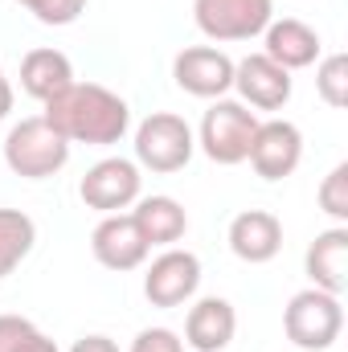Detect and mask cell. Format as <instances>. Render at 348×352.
Listing matches in <instances>:
<instances>
[{"mask_svg": "<svg viewBox=\"0 0 348 352\" xmlns=\"http://www.w3.org/2000/svg\"><path fill=\"white\" fill-rule=\"evenodd\" d=\"M41 115L66 144H90V148H111L131 127L127 98H119L115 90L98 82H70L45 102Z\"/></svg>", "mask_w": 348, "mask_h": 352, "instance_id": "obj_1", "label": "cell"}, {"mask_svg": "<svg viewBox=\"0 0 348 352\" xmlns=\"http://www.w3.org/2000/svg\"><path fill=\"white\" fill-rule=\"evenodd\" d=\"M4 164L25 180H50L70 164V144L45 123V115H29L4 135Z\"/></svg>", "mask_w": 348, "mask_h": 352, "instance_id": "obj_2", "label": "cell"}, {"mask_svg": "<svg viewBox=\"0 0 348 352\" xmlns=\"http://www.w3.org/2000/svg\"><path fill=\"white\" fill-rule=\"evenodd\" d=\"M259 123L262 119L246 107V102H238V98H213L209 111H205V119H201L197 148H201L213 164H221V168L246 164Z\"/></svg>", "mask_w": 348, "mask_h": 352, "instance_id": "obj_3", "label": "cell"}, {"mask_svg": "<svg viewBox=\"0 0 348 352\" xmlns=\"http://www.w3.org/2000/svg\"><path fill=\"white\" fill-rule=\"evenodd\" d=\"M283 332L295 349L303 352H328L340 332H345V307L340 295H328L320 287H307L299 295H291V303L283 307Z\"/></svg>", "mask_w": 348, "mask_h": 352, "instance_id": "obj_4", "label": "cell"}, {"mask_svg": "<svg viewBox=\"0 0 348 352\" xmlns=\"http://www.w3.org/2000/svg\"><path fill=\"white\" fill-rule=\"evenodd\" d=\"M193 152H197V135L173 111H152L135 127V164L148 173H180L193 160Z\"/></svg>", "mask_w": 348, "mask_h": 352, "instance_id": "obj_5", "label": "cell"}, {"mask_svg": "<svg viewBox=\"0 0 348 352\" xmlns=\"http://www.w3.org/2000/svg\"><path fill=\"white\" fill-rule=\"evenodd\" d=\"M193 21L209 41H250L274 21V0H193Z\"/></svg>", "mask_w": 348, "mask_h": 352, "instance_id": "obj_6", "label": "cell"}, {"mask_svg": "<svg viewBox=\"0 0 348 352\" xmlns=\"http://www.w3.org/2000/svg\"><path fill=\"white\" fill-rule=\"evenodd\" d=\"M140 188H144V176L140 164L127 160V156H107L98 164H90L87 176L78 180V197L83 205L94 213H119V209H131L140 201Z\"/></svg>", "mask_w": 348, "mask_h": 352, "instance_id": "obj_7", "label": "cell"}, {"mask_svg": "<svg viewBox=\"0 0 348 352\" xmlns=\"http://www.w3.org/2000/svg\"><path fill=\"white\" fill-rule=\"evenodd\" d=\"M173 78L193 98H226L234 90V58L217 45H188L173 58Z\"/></svg>", "mask_w": 348, "mask_h": 352, "instance_id": "obj_8", "label": "cell"}, {"mask_svg": "<svg viewBox=\"0 0 348 352\" xmlns=\"http://www.w3.org/2000/svg\"><path fill=\"white\" fill-rule=\"evenodd\" d=\"M197 287H201V258L176 246H168L160 258H152L144 274V295L152 307H180L197 295Z\"/></svg>", "mask_w": 348, "mask_h": 352, "instance_id": "obj_9", "label": "cell"}, {"mask_svg": "<svg viewBox=\"0 0 348 352\" xmlns=\"http://www.w3.org/2000/svg\"><path fill=\"white\" fill-rule=\"evenodd\" d=\"M246 160L262 180H287L303 160V131L291 119H266L254 131V144H250Z\"/></svg>", "mask_w": 348, "mask_h": 352, "instance_id": "obj_10", "label": "cell"}, {"mask_svg": "<svg viewBox=\"0 0 348 352\" xmlns=\"http://www.w3.org/2000/svg\"><path fill=\"white\" fill-rule=\"evenodd\" d=\"M90 254H94L98 266L123 274V270H140V266L148 263L152 246L144 242V234L131 221V213H107L94 226V234H90Z\"/></svg>", "mask_w": 348, "mask_h": 352, "instance_id": "obj_11", "label": "cell"}, {"mask_svg": "<svg viewBox=\"0 0 348 352\" xmlns=\"http://www.w3.org/2000/svg\"><path fill=\"white\" fill-rule=\"evenodd\" d=\"M291 70H283L279 62H270L266 54H250L242 62H234V90L238 102L254 107V111H283L291 102Z\"/></svg>", "mask_w": 348, "mask_h": 352, "instance_id": "obj_12", "label": "cell"}, {"mask_svg": "<svg viewBox=\"0 0 348 352\" xmlns=\"http://www.w3.org/2000/svg\"><path fill=\"white\" fill-rule=\"evenodd\" d=\"M238 332V311L221 295H205L188 307L184 316V349L193 352H221L234 344Z\"/></svg>", "mask_w": 348, "mask_h": 352, "instance_id": "obj_13", "label": "cell"}, {"mask_svg": "<svg viewBox=\"0 0 348 352\" xmlns=\"http://www.w3.org/2000/svg\"><path fill=\"white\" fill-rule=\"evenodd\" d=\"M226 242H230L234 258H242V263H250V266H262L283 250V221L274 213H266V209H246V213H238L230 221Z\"/></svg>", "mask_w": 348, "mask_h": 352, "instance_id": "obj_14", "label": "cell"}, {"mask_svg": "<svg viewBox=\"0 0 348 352\" xmlns=\"http://www.w3.org/2000/svg\"><path fill=\"white\" fill-rule=\"evenodd\" d=\"M262 54L270 62H279L283 70H307L320 62V33L295 16L270 21L262 29Z\"/></svg>", "mask_w": 348, "mask_h": 352, "instance_id": "obj_15", "label": "cell"}, {"mask_svg": "<svg viewBox=\"0 0 348 352\" xmlns=\"http://www.w3.org/2000/svg\"><path fill=\"white\" fill-rule=\"evenodd\" d=\"M303 270H307L312 287H320L328 295H345V287H348V226H332V230L316 234V242L303 254Z\"/></svg>", "mask_w": 348, "mask_h": 352, "instance_id": "obj_16", "label": "cell"}, {"mask_svg": "<svg viewBox=\"0 0 348 352\" xmlns=\"http://www.w3.org/2000/svg\"><path fill=\"white\" fill-rule=\"evenodd\" d=\"M74 82V62L62 54V50H50V45H37L21 58V90L37 102H50L54 94Z\"/></svg>", "mask_w": 348, "mask_h": 352, "instance_id": "obj_17", "label": "cell"}, {"mask_svg": "<svg viewBox=\"0 0 348 352\" xmlns=\"http://www.w3.org/2000/svg\"><path fill=\"white\" fill-rule=\"evenodd\" d=\"M131 221L140 226V234H144V242L148 246H176L180 238H184V230H188V213H184V205L176 201V197H164V192H156V197H140L135 201V209H131Z\"/></svg>", "mask_w": 348, "mask_h": 352, "instance_id": "obj_18", "label": "cell"}, {"mask_svg": "<svg viewBox=\"0 0 348 352\" xmlns=\"http://www.w3.org/2000/svg\"><path fill=\"white\" fill-rule=\"evenodd\" d=\"M37 242V226L21 209H0V278H8L17 266L29 258Z\"/></svg>", "mask_w": 348, "mask_h": 352, "instance_id": "obj_19", "label": "cell"}, {"mask_svg": "<svg viewBox=\"0 0 348 352\" xmlns=\"http://www.w3.org/2000/svg\"><path fill=\"white\" fill-rule=\"evenodd\" d=\"M0 352H58V344L25 316H0Z\"/></svg>", "mask_w": 348, "mask_h": 352, "instance_id": "obj_20", "label": "cell"}, {"mask_svg": "<svg viewBox=\"0 0 348 352\" xmlns=\"http://www.w3.org/2000/svg\"><path fill=\"white\" fill-rule=\"evenodd\" d=\"M316 90H320V98L332 107V111H340L348 102V54H328L320 66H316Z\"/></svg>", "mask_w": 348, "mask_h": 352, "instance_id": "obj_21", "label": "cell"}, {"mask_svg": "<svg viewBox=\"0 0 348 352\" xmlns=\"http://www.w3.org/2000/svg\"><path fill=\"white\" fill-rule=\"evenodd\" d=\"M316 201H320V209H324L336 226H345L348 221V160H340L332 173L320 180Z\"/></svg>", "mask_w": 348, "mask_h": 352, "instance_id": "obj_22", "label": "cell"}, {"mask_svg": "<svg viewBox=\"0 0 348 352\" xmlns=\"http://www.w3.org/2000/svg\"><path fill=\"white\" fill-rule=\"evenodd\" d=\"M17 4L29 8L41 25H54V29L74 25V21L87 12V0H17Z\"/></svg>", "mask_w": 348, "mask_h": 352, "instance_id": "obj_23", "label": "cell"}, {"mask_svg": "<svg viewBox=\"0 0 348 352\" xmlns=\"http://www.w3.org/2000/svg\"><path fill=\"white\" fill-rule=\"evenodd\" d=\"M131 352H184V340L176 336L173 328H144L131 340Z\"/></svg>", "mask_w": 348, "mask_h": 352, "instance_id": "obj_24", "label": "cell"}, {"mask_svg": "<svg viewBox=\"0 0 348 352\" xmlns=\"http://www.w3.org/2000/svg\"><path fill=\"white\" fill-rule=\"evenodd\" d=\"M70 352H119V344L111 336H102V332H90V336H78Z\"/></svg>", "mask_w": 348, "mask_h": 352, "instance_id": "obj_25", "label": "cell"}, {"mask_svg": "<svg viewBox=\"0 0 348 352\" xmlns=\"http://www.w3.org/2000/svg\"><path fill=\"white\" fill-rule=\"evenodd\" d=\"M8 111H12V87H8V78L0 70V119H8Z\"/></svg>", "mask_w": 348, "mask_h": 352, "instance_id": "obj_26", "label": "cell"}]
</instances>
